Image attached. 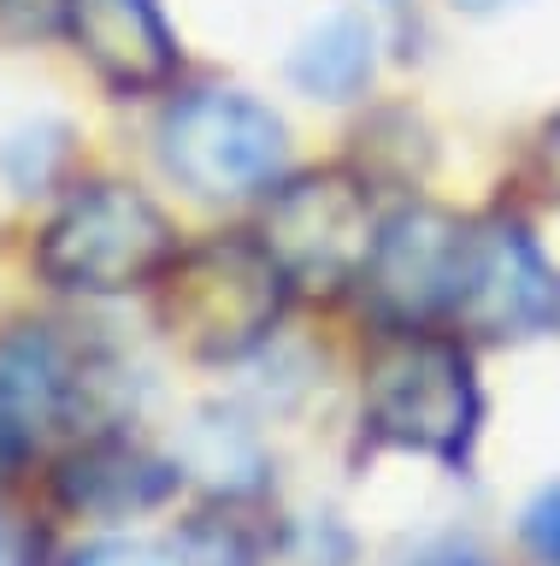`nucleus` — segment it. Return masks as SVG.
I'll use <instances>...</instances> for the list:
<instances>
[{
	"label": "nucleus",
	"instance_id": "nucleus-1",
	"mask_svg": "<svg viewBox=\"0 0 560 566\" xmlns=\"http://www.w3.org/2000/svg\"><path fill=\"white\" fill-rule=\"evenodd\" d=\"M289 277L260 237H207L154 277V318L189 360H249L284 318Z\"/></svg>",
	"mask_w": 560,
	"mask_h": 566
},
{
	"label": "nucleus",
	"instance_id": "nucleus-2",
	"mask_svg": "<svg viewBox=\"0 0 560 566\" xmlns=\"http://www.w3.org/2000/svg\"><path fill=\"white\" fill-rule=\"evenodd\" d=\"M478 371L454 336L395 331L366 366V431L390 449L466 467L472 442H478Z\"/></svg>",
	"mask_w": 560,
	"mask_h": 566
},
{
	"label": "nucleus",
	"instance_id": "nucleus-3",
	"mask_svg": "<svg viewBox=\"0 0 560 566\" xmlns=\"http://www.w3.org/2000/svg\"><path fill=\"white\" fill-rule=\"evenodd\" d=\"M178 237L166 212L130 184H89L42 230L36 265L54 290L72 295H125L171 265Z\"/></svg>",
	"mask_w": 560,
	"mask_h": 566
},
{
	"label": "nucleus",
	"instance_id": "nucleus-4",
	"mask_svg": "<svg viewBox=\"0 0 560 566\" xmlns=\"http://www.w3.org/2000/svg\"><path fill=\"white\" fill-rule=\"evenodd\" d=\"M284 148V118L242 88H189L160 118L166 171L207 201H236V195L272 184Z\"/></svg>",
	"mask_w": 560,
	"mask_h": 566
},
{
	"label": "nucleus",
	"instance_id": "nucleus-5",
	"mask_svg": "<svg viewBox=\"0 0 560 566\" xmlns=\"http://www.w3.org/2000/svg\"><path fill=\"white\" fill-rule=\"evenodd\" d=\"M260 242L272 248V260L284 265V277L302 283V290H342V283L366 277V260H372V248H378L366 184L348 171L289 177V184L272 195Z\"/></svg>",
	"mask_w": 560,
	"mask_h": 566
},
{
	"label": "nucleus",
	"instance_id": "nucleus-6",
	"mask_svg": "<svg viewBox=\"0 0 560 566\" xmlns=\"http://www.w3.org/2000/svg\"><path fill=\"white\" fill-rule=\"evenodd\" d=\"M448 318L484 343H525L560 325V272L531 230L514 219H489L472 230Z\"/></svg>",
	"mask_w": 560,
	"mask_h": 566
},
{
	"label": "nucleus",
	"instance_id": "nucleus-7",
	"mask_svg": "<svg viewBox=\"0 0 560 566\" xmlns=\"http://www.w3.org/2000/svg\"><path fill=\"white\" fill-rule=\"evenodd\" d=\"M472 230L443 207H401L378 224V248L366 260V295L401 331H425V318L454 307Z\"/></svg>",
	"mask_w": 560,
	"mask_h": 566
},
{
	"label": "nucleus",
	"instance_id": "nucleus-8",
	"mask_svg": "<svg viewBox=\"0 0 560 566\" xmlns=\"http://www.w3.org/2000/svg\"><path fill=\"white\" fill-rule=\"evenodd\" d=\"M65 30L95 65V77L125 95L160 88L178 71V35L160 0H65Z\"/></svg>",
	"mask_w": 560,
	"mask_h": 566
},
{
	"label": "nucleus",
	"instance_id": "nucleus-9",
	"mask_svg": "<svg viewBox=\"0 0 560 566\" xmlns=\"http://www.w3.org/2000/svg\"><path fill=\"white\" fill-rule=\"evenodd\" d=\"M83 366H72L47 331L0 336V472L19 467L36 442L77 407Z\"/></svg>",
	"mask_w": 560,
	"mask_h": 566
},
{
	"label": "nucleus",
	"instance_id": "nucleus-10",
	"mask_svg": "<svg viewBox=\"0 0 560 566\" xmlns=\"http://www.w3.org/2000/svg\"><path fill=\"white\" fill-rule=\"evenodd\" d=\"M183 467L178 460H160L148 449H136L125 437H95L72 449L54 472V490L72 513H89V520H130V513L160 507L171 490H178Z\"/></svg>",
	"mask_w": 560,
	"mask_h": 566
},
{
	"label": "nucleus",
	"instance_id": "nucleus-11",
	"mask_svg": "<svg viewBox=\"0 0 560 566\" xmlns=\"http://www.w3.org/2000/svg\"><path fill=\"white\" fill-rule=\"evenodd\" d=\"M378 65V30L360 12H337L319 30L302 35V48L289 53V83L313 101H355L372 83Z\"/></svg>",
	"mask_w": 560,
	"mask_h": 566
},
{
	"label": "nucleus",
	"instance_id": "nucleus-12",
	"mask_svg": "<svg viewBox=\"0 0 560 566\" xmlns=\"http://www.w3.org/2000/svg\"><path fill=\"white\" fill-rule=\"evenodd\" d=\"M178 467L196 472L213 495H254L266 484V449L260 437L242 424L236 413H196V424L183 431V449H178Z\"/></svg>",
	"mask_w": 560,
	"mask_h": 566
},
{
	"label": "nucleus",
	"instance_id": "nucleus-13",
	"mask_svg": "<svg viewBox=\"0 0 560 566\" xmlns=\"http://www.w3.org/2000/svg\"><path fill=\"white\" fill-rule=\"evenodd\" d=\"M178 566H260V531L231 507H201L171 531Z\"/></svg>",
	"mask_w": 560,
	"mask_h": 566
},
{
	"label": "nucleus",
	"instance_id": "nucleus-14",
	"mask_svg": "<svg viewBox=\"0 0 560 566\" xmlns=\"http://www.w3.org/2000/svg\"><path fill=\"white\" fill-rule=\"evenodd\" d=\"M519 531H525V543H531V555H537V560L560 566V484H549L531 507H525Z\"/></svg>",
	"mask_w": 560,
	"mask_h": 566
},
{
	"label": "nucleus",
	"instance_id": "nucleus-15",
	"mask_svg": "<svg viewBox=\"0 0 560 566\" xmlns=\"http://www.w3.org/2000/svg\"><path fill=\"white\" fill-rule=\"evenodd\" d=\"M72 566H160V555H154L148 543H136V537H101L89 548H77Z\"/></svg>",
	"mask_w": 560,
	"mask_h": 566
},
{
	"label": "nucleus",
	"instance_id": "nucleus-16",
	"mask_svg": "<svg viewBox=\"0 0 560 566\" xmlns=\"http://www.w3.org/2000/svg\"><path fill=\"white\" fill-rule=\"evenodd\" d=\"M0 566H36V537L12 520H0Z\"/></svg>",
	"mask_w": 560,
	"mask_h": 566
},
{
	"label": "nucleus",
	"instance_id": "nucleus-17",
	"mask_svg": "<svg viewBox=\"0 0 560 566\" xmlns=\"http://www.w3.org/2000/svg\"><path fill=\"white\" fill-rule=\"evenodd\" d=\"M542 171H549V184L560 195V118L549 124V142H542Z\"/></svg>",
	"mask_w": 560,
	"mask_h": 566
},
{
	"label": "nucleus",
	"instance_id": "nucleus-18",
	"mask_svg": "<svg viewBox=\"0 0 560 566\" xmlns=\"http://www.w3.org/2000/svg\"><path fill=\"white\" fill-rule=\"evenodd\" d=\"M466 12H496V7H514V0H461Z\"/></svg>",
	"mask_w": 560,
	"mask_h": 566
},
{
	"label": "nucleus",
	"instance_id": "nucleus-19",
	"mask_svg": "<svg viewBox=\"0 0 560 566\" xmlns=\"http://www.w3.org/2000/svg\"><path fill=\"white\" fill-rule=\"evenodd\" d=\"M431 566H478V560H431Z\"/></svg>",
	"mask_w": 560,
	"mask_h": 566
}]
</instances>
